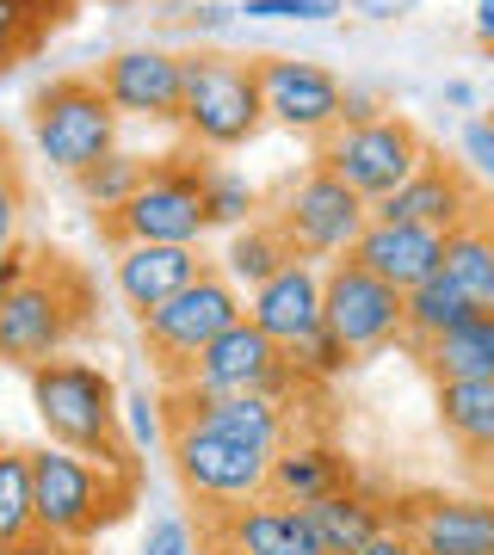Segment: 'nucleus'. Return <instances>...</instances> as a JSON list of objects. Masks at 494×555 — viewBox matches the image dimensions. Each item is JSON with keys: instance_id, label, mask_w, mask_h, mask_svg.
<instances>
[{"instance_id": "f257e3e1", "label": "nucleus", "mask_w": 494, "mask_h": 555, "mask_svg": "<svg viewBox=\"0 0 494 555\" xmlns=\"http://www.w3.org/2000/svg\"><path fill=\"white\" fill-rule=\"evenodd\" d=\"M31 408H38L50 444L75 456H93L118 476H137V451L124 438V396L118 383L105 377L87 358H56V364H38L31 371Z\"/></svg>"}, {"instance_id": "f03ea898", "label": "nucleus", "mask_w": 494, "mask_h": 555, "mask_svg": "<svg viewBox=\"0 0 494 555\" xmlns=\"http://www.w3.org/2000/svg\"><path fill=\"white\" fill-rule=\"evenodd\" d=\"M31 494H38V537L80 550L124 518V506L137 500V476H118L93 456L43 444L31 451Z\"/></svg>"}, {"instance_id": "7ed1b4c3", "label": "nucleus", "mask_w": 494, "mask_h": 555, "mask_svg": "<svg viewBox=\"0 0 494 555\" xmlns=\"http://www.w3.org/2000/svg\"><path fill=\"white\" fill-rule=\"evenodd\" d=\"M80 321H87V284H80V272L62 266V259H43V266H31L25 284H13L0 297V358L31 377L38 364L68 358V339H75Z\"/></svg>"}, {"instance_id": "20e7f679", "label": "nucleus", "mask_w": 494, "mask_h": 555, "mask_svg": "<svg viewBox=\"0 0 494 555\" xmlns=\"http://www.w3.org/2000/svg\"><path fill=\"white\" fill-rule=\"evenodd\" d=\"M266 130V100H259V68L254 56H223V50H198L186 56V100H179V137L223 155L241 149Z\"/></svg>"}, {"instance_id": "39448f33", "label": "nucleus", "mask_w": 494, "mask_h": 555, "mask_svg": "<svg viewBox=\"0 0 494 555\" xmlns=\"http://www.w3.org/2000/svg\"><path fill=\"white\" fill-rule=\"evenodd\" d=\"M124 118L112 112L99 75H56L50 87H38L31 100V142L56 173H87L93 160H105L118 149Z\"/></svg>"}, {"instance_id": "423d86ee", "label": "nucleus", "mask_w": 494, "mask_h": 555, "mask_svg": "<svg viewBox=\"0 0 494 555\" xmlns=\"http://www.w3.org/2000/svg\"><path fill=\"white\" fill-rule=\"evenodd\" d=\"M204 160L198 149H179V155H155L149 160V179L137 185V198L105 217V235L130 247V241H155V247H198L204 241Z\"/></svg>"}, {"instance_id": "0eeeda50", "label": "nucleus", "mask_w": 494, "mask_h": 555, "mask_svg": "<svg viewBox=\"0 0 494 555\" xmlns=\"http://www.w3.org/2000/svg\"><path fill=\"white\" fill-rule=\"evenodd\" d=\"M278 222V235L291 241L296 259H316V266H334L358 247L365 222H371V204L358 198L353 185H340L328 167H309L303 179H291L278 204L266 210Z\"/></svg>"}, {"instance_id": "6e6552de", "label": "nucleus", "mask_w": 494, "mask_h": 555, "mask_svg": "<svg viewBox=\"0 0 494 555\" xmlns=\"http://www.w3.org/2000/svg\"><path fill=\"white\" fill-rule=\"evenodd\" d=\"M167 463H174L179 488H186L204 513L248 506V500L266 494V476H273V456H259V451H248V444H236V438L211 433V426L192 420V414H174Z\"/></svg>"}, {"instance_id": "1a4fd4ad", "label": "nucleus", "mask_w": 494, "mask_h": 555, "mask_svg": "<svg viewBox=\"0 0 494 555\" xmlns=\"http://www.w3.org/2000/svg\"><path fill=\"white\" fill-rule=\"evenodd\" d=\"M433 155L427 137H420L408 118H377V124H340L328 130L316 149V167L340 179V185H353L365 204H383L395 185H408L420 173V160Z\"/></svg>"}, {"instance_id": "9d476101", "label": "nucleus", "mask_w": 494, "mask_h": 555, "mask_svg": "<svg viewBox=\"0 0 494 555\" xmlns=\"http://www.w3.org/2000/svg\"><path fill=\"white\" fill-rule=\"evenodd\" d=\"M179 396L198 401H223V396H273L291 408V389H303V377L291 371V358L278 339H266L254 321H236L223 339H211L204 352L186 364V377L167 383Z\"/></svg>"}, {"instance_id": "9b49d317", "label": "nucleus", "mask_w": 494, "mask_h": 555, "mask_svg": "<svg viewBox=\"0 0 494 555\" xmlns=\"http://www.w3.org/2000/svg\"><path fill=\"white\" fill-rule=\"evenodd\" d=\"M236 321H248V302L229 278L211 266L204 278H192L179 297H167L155 315H142V339H149V358H155L161 383H179L186 364H192L211 339H223Z\"/></svg>"}, {"instance_id": "f8f14e48", "label": "nucleus", "mask_w": 494, "mask_h": 555, "mask_svg": "<svg viewBox=\"0 0 494 555\" xmlns=\"http://www.w3.org/2000/svg\"><path fill=\"white\" fill-rule=\"evenodd\" d=\"M328 334L353 358H371L383 346H402V291L365 272L353 254L328 266Z\"/></svg>"}, {"instance_id": "ddd939ff", "label": "nucleus", "mask_w": 494, "mask_h": 555, "mask_svg": "<svg viewBox=\"0 0 494 555\" xmlns=\"http://www.w3.org/2000/svg\"><path fill=\"white\" fill-rule=\"evenodd\" d=\"M259 68V100H266V124L291 130V137H328L340 130V87L334 68H321L309 56H254Z\"/></svg>"}, {"instance_id": "4468645a", "label": "nucleus", "mask_w": 494, "mask_h": 555, "mask_svg": "<svg viewBox=\"0 0 494 555\" xmlns=\"http://www.w3.org/2000/svg\"><path fill=\"white\" fill-rule=\"evenodd\" d=\"M99 87L118 118L137 124H167L179 130V100H186V56L174 50H155V43H137V50H118V56L99 62Z\"/></svg>"}, {"instance_id": "2eb2a0df", "label": "nucleus", "mask_w": 494, "mask_h": 555, "mask_svg": "<svg viewBox=\"0 0 494 555\" xmlns=\"http://www.w3.org/2000/svg\"><path fill=\"white\" fill-rule=\"evenodd\" d=\"M390 525L420 543V555H494V494H408Z\"/></svg>"}, {"instance_id": "dca6fc26", "label": "nucleus", "mask_w": 494, "mask_h": 555, "mask_svg": "<svg viewBox=\"0 0 494 555\" xmlns=\"http://www.w3.org/2000/svg\"><path fill=\"white\" fill-rule=\"evenodd\" d=\"M248 321L266 339H278L284 352L303 346L309 334L328 327V266L316 259H291L278 278H266L254 297H248Z\"/></svg>"}, {"instance_id": "f3484780", "label": "nucleus", "mask_w": 494, "mask_h": 555, "mask_svg": "<svg viewBox=\"0 0 494 555\" xmlns=\"http://www.w3.org/2000/svg\"><path fill=\"white\" fill-rule=\"evenodd\" d=\"M377 222H420V229H439V235H452V229H464L470 217H482L476 210V185L464 167H452V160L427 155L420 160V173L408 179V185H395L383 204H371Z\"/></svg>"}, {"instance_id": "a211bd4d", "label": "nucleus", "mask_w": 494, "mask_h": 555, "mask_svg": "<svg viewBox=\"0 0 494 555\" xmlns=\"http://www.w3.org/2000/svg\"><path fill=\"white\" fill-rule=\"evenodd\" d=\"M204 272H211V259L198 254V247H155V241H130L112 259V284H118L124 309H137V321L155 315L161 302L179 297Z\"/></svg>"}, {"instance_id": "6ab92c4d", "label": "nucleus", "mask_w": 494, "mask_h": 555, "mask_svg": "<svg viewBox=\"0 0 494 555\" xmlns=\"http://www.w3.org/2000/svg\"><path fill=\"white\" fill-rule=\"evenodd\" d=\"M353 259L408 297L415 284L445 272V235H439V229H420V222H377L371 217L365 235H358V247H353Z\"/></svg>"}, {"instance_id": "aec40b11", "label": "nucleus", "mask_w": 494, "mask_h": 555, "mask_svg": "<svg viewBox=\"0 0 494 555\" xmlns=\"http://www.w3.org/2000/svg\"><path fill=\"white\" fill-rule=\"evenodd\" d=\"M204 531L241 543L248 555H328L316 525H309V513H303V506H284V500H273V494L248 500V506H229V513H211Z\"/></svg>"}, {"instance_id": "412c9836", "label": "nucleus", "mask_w": 494, "mask_h": 555, "mask_svg": "<svg viewBox=\"0 0 494 555\" xmlns=\"http://www.w3.org/2000/svg\"><path fill=\"white\" fill-rule=\"evenodd\" d=\"M167 414L204 420L211 433L236 438V444H248V451H259V456H278L284 444H291V408H284V401H273V396L198 401V396H179V389H167Z\"/></svg>"}, {"instance_id": "4be33fe9", "label": "nucleus", "mask_w": 494, "mask_h": 555, "mask_svg": "<svg viewBox=\"0 0 494 555\" xmlns=\"http://www.w3.org/2000/svg\"><path fill=\"white\" fill-rule=\"evenodd\" d=\"M353 488V463L346 451L321 444V438H296L273 456V476H266V494L284 500V506H316V500Z\"/></svg>"}, {"instance_id": "5701e85b", "label": "nucleus", "mask_w": 494, "mask_h": 555, "mask_svg": "<svg viewBox=\"0 0 494 555\" xmlns=\"http://www.w3.org/2000/svg\"><path fill=\"white\" fill-rule=\"evenodd\" d=\"M303 513H309V525H316L328 555H358L377 531H390V506L377 494H358V488H340V494L316 500V506H303Z\"/></svg>"}, {"instance_id": "b1692460", "label": "nucleus", "mask_w": 494, "mask_h": 555, "mask_svg": "<svg viewBox=\"0 0 494 555\" xmlns=\"http://www.w3.org/2000/svg\"><path fill=\"white\" fill-rule=\"evenodd\" d=\"M439 426L464 456L494 463V377L489 383H439Z\"/></svg>"}, {"instance_id": "393cba45", "label": "nucleus", "mask_w": 494, "mask_h": 555, "mask_svg": "<svg viewBox=\"0 0 494 555\" xmlns=\"http://www.w3.org/2000/svg\"><path fill=\"white\" fill-rule=\"evenodd\" d=\"M420 364L433 371V383H489L494 377V315L457 321L452 334H439Z\"/></svg>"}, {"instance_id": "a878e982", "label": "nucleus", "mask_w": 494, "mask_h": 555, "mask_svg": "<svg viewBox=\"0 0 494 555\" xmlns=\"http://www.w3.org/2000/svg\"><path fill=\"white\" fill-rule=\"evenodd\" d=\"M445 278L470 297L476 315H494V217H470L445 235Z\"/></svg>"}, {"instance_id": "bb28decb", "label": "nucleus", "mask_w": 494, "mask_h": 555, "mask_svg": "<svg viewBox=\"0 0 494 555\" xmlns=\"http://www.w3.org/2000/svg\"><path fill=\"white\" fill-rule=\"evenodd\" d=\"M291 259H296V254H291V241L278 235V222H273V217H254V222H241L236 235H229L217 272L229 278L236 291H248V297H254L259 284H266V278H278Z\"/></svg>"}, {"instance_id": "cd10ccee", "label": "nucleus", "mask_w": 494, "mask_h": 555, "mask_svg": "<svg viewBox=\"0 0 494 555\" xmlns=\"http://www.w3.org/2000/svg\"><path fill=\"white\" fill-rule=\"evenodd\" d=\"M470 315H476L470 297H464L445 272H433L427 284H415V291L402 297V346L420 358L439 334H452L457 321H470Z\"/></svg>"}, {"instance_id": "c85d7f7f", "label": "nucleus", "mask_w": 494, "mask_h": 555, "mask_svg": "<svg viewBox=\"0 0 494 555\" xmlns=\"http://www.w3.org/2000/svg\"><path fill=\"white\" fill-rule=\"evenodd\" d=\"M38 543V494H31V451H0V550Z\"/></svg>"}, {"instance_id": "c756f323", "label": "nucleus", "mask_w": 494, "mask_h": 555, "mask_svg": "<svg viewBox=\"0 0 494 555\" xmlns=\"http://www.w3.org/2000/svg\"><path fill=\"white\" fill-rule=\"evenodd\" d=\"M149 179V155H130V149H112L105 160H93L87 173H75L80 198L99 210V222L112 217V210H124V204L137 198V185Z\"/></svg>"}, {"instance_id": "7c9ffc66", "label": "nucleus", "mask_w": 494, "mask_h": 555, "mask_svg": "<svg viewBox=\"0 0 494 555\" xmlns=\"http://www.w3.org/2000/svg\"><path fill=\"white\" fill-rule=\"evenodd\" d=\"M198 185H204V222H211V229H229V235H236L241 222L259 217V192L248 185V173H229L217 160H204Z\"/></svg>"}, {"instance_id": "2f4dec72", "label": "nucleus", "mask_w": 494, "mask_h": 555, "mask_svg": "<svg viewBox=\"0 0 494 555\" xmlns=\"http://www.w3.org/2000/svg\"><path fill=\"white\" fill-rule=\"evenodd\" d=\"M124 438H130V451H155L174 438V414H167V396H149V389H130L124 396Z\"/></svg>"}, {"instance_id": "473e14b6", "label": "nucleus", "mask_w": 494, "mask_h": 555, "mask_svg": "<svg viewBox=\"0 0 494 555\" xmlns=\"http://www.w3.org/2000/svg\"><path fill=\"white\" fill-rule=\"evenodd\" d=\"M284 358H291V371L303 383H334V377H346V364H353V352H346L328 327H321V334H309L303 346H291Z\"/></svg>"}, {"instance_id": "72a5a7b5", "label": "nucleus", "mask_w": 494, "mask_h": 555, "mask_svg": "<svg viewBox=\"0 0 494 555\" xmlns=\"http://www.w3.org/2000/svg\"><path fill=\"white\" fill-rule=\"evenodd\" d=\"M241 20H266V25H328L346 13V0H241Z\"/></svg>"}, {"instance_id": "f704fd0d", "label": "nucleus", "mask_w": 494, "mask_h": 555, "mask_svg": "<svg viewBox=\"0 0 494 555\" xmlns=\"http://www.w3.org/2000/svg\"><path fill=\"white\" fill-rule=\"evenodd\" d=\"M38 31H31V13H25V0H0V75L7 68H20V56L38 50Z\"/></svg>"}, {"instance_id": "c9c22d12", "label": "nucleus", "mask_w": 494, "mask_h": 555, "mask_svg": "<svg viewBox=\"0 0 494 555\" xmlns=\"http://www.w3.org/2000/svg\"><path fill=\"white\" fill-rule=\"evenodd\" d=\"M20 222H25V179L13 167V155L0 160V254L20 247Z\"/></svg>"}, {"instance_id": "e433bc0d", "label": "nucleus", "mask_w": 494, "mask_h": 555, "mask_svg": "<svg viewBox=\"0 0 494 555\" xmlns=\"http://www.w3.org/2000/svg\"><path fill=\"white\" fill-rule=\"evenodd\" d=\"M137 555H198V537L179 513H155L149 531H142V550Z\"/></svg>"}, {"instance_id": "4c0bfd02", "label": "nucleus", "mask_w": 494, "mask_h": 555, "mask_svg": "<svg viewBox=\"0 0 494 555\" xmlns=\"http://www.w3.org/2000/svg\"><path fill=\"white\" fill-rule=\"evenodd\" d=\"M464 160H470V173L494 179V118H470V124H464Z\"/></svg>"}, {"instance_id": "58836bf2", "label": "nucleus", "mask_w": 494, "mask_h": 555, "mask_svg": "<svg viewBox=\"0 0 494 555\" xmlns=\"http://www.w3.org/2000/svg\"><path fill=\"white\" fill-rule=\"evenodd\" d=\"M390 118V105L377 100L371 87H346V100H340V124H377Z\"/></svg>"}, {"instance_id": "ea45409f", "label": "nucleus", "mask_w": 494, "mask_h": 555, "mask_svg": "<svg viewBox=\"0 0 494 555\" xmlns=\"http://www.w3.org/2000/svg\"><path fill=\"white\" fill-rule=\"evenodd\" d=\"M25 13H31V31H38V38H50L56 25L75 20V0H25Z\"/></svg>"}, {"instance_id": "a19ab883", "label": "nucleus", "mask_w": 494, "mask_h": 555, "mask_svg": "<svg viewBox=\"0 0 494 555\" xmlns=\"http://www.w3.org/2000/svg\"><path fill=\"white\" fill-rule=\"evenodd\" d=\"M186 25H192V31H211V38H223V31L236 25V7H223V0H198L192 13H186Z\"/></svg>"}, {"instance_id": "79ce46f5", "label": "nucleus", "mask_w": 494, "mask_h": 555, "mask_svg": "<svg viewBox=\"0 0 494 555\" xmlns=\"http://www.w3.org/2000/svg\"><path fill=\"white\" fill-rule=\"evenodd\" d=\"M358 20H377V25H390V20H408V13H420V0H346Z\"/></svg>"}, {"instance_id": "37998d69", "label": "nucleus", "mask_w": 494, "mask_h": 555, "mask_svg": "<svg viewBox=\"0 0 494 555\" xmlns=\"http://www.w3.org/2000/svg\"><path fill=\"white\" fill-rule=\"evenodd\" d=\"M358 555H420V543H415L408 531H402V525H390V531H377Z\"/></svg>"}, {"instance_id": "c03bdc74", "label": "nucleus", "mask_w": 494, "mask_h": 555, "mask_svg": "<svg viewBox=\"0 0 494 555\" xmlns=\"http://www.w3.org/2000/svg\"><path fill=\"white\" fill-rule=\"evenodd\" d=\"M31 266H38V259L20 254V247H13V254H0V297H7L13 284H25V278H31Z\"/></svg>"}, {"instance_id": "a18cd8bd", "label": "nucleus", "mask_w": 494, "mask_h": 555, "mask_svg": "<svg viewBox=\"0 0 494 555\" xmlns=\"http://www.w3.org/2000/svg\"><path fill=\"white\" fill-rule=\"evenodd\" d=\"M470 25H476V38H482V50H494V0H476Z\"/></svg>"}, {"instance_id": "49530a36", "label": "nucleus", "mask_w": 494, "mask_h": 555, "mask_svg": "<svg viewBox=\"0 0 494 555\" xmlns=\"http://www.w3.org/2000/svg\"><path fill=\"white\" fill-rule=\"evenodd\" d=\"M445 105L470 112V105H476V87H470V80H445Z\"/></svg>"}, {"instance_id": "de8ad7c7", "label": "nucleus", "mask_w": 494, "mask_h": 555, "mask_svg": "<svg viewBox=\"0 0 494 555\" xmlns=\"http://www.w3.org/2000/svg\"><path fill=\"white\" fill-rule=\"evenodd\" d=\"M204 555H248V550L229 543V537H217V531H204Z\"/></svg>"}, {"instance_id": "09e8293b", "label": "nucleus", "mask_w": 494, "mask_h": 555, "mask_svg": "<svg viewBox=\"0 0 494 555\" xmlns=\"http://www.w3.org/2000/svg\"><path fill=\"white\" fill-rule=\"evenodd\" d=\"M31 555H80L75 543H50V537H38V543H31Z\"/></svg>"}, {"instance_id": "8fccbe9b", "label": "nucleus", "mask_w": 494, "mask_h": 555, "mask_svg": "<svg viewBox=\"0 0 494 555\" xmlns=\"http://www.w3.org/2000/svg\"><path fill=\"white\" fill-rule=\"evenodd\" d=\"M0 555H31V543H25V550H0Z\"/></svg>"}, {"instance_id": "3c124183", "label": "nucleus", "mask_w": 494, "mask_h": 555, "mask_svg": "<svg viewBox=\"0 0 494 555\" xmlns=\"http://www.w3.org/2000/svg\"><path fill=\"white\" fill-rule=\"evenodd\" d=\"M0 160H7V142H0Z\"/></svg>"}, {"instance_id": "603ef678", "label": "nucleus", "mask_w": 494, "mask_h": 555, "mask_svg": "<svg viewBox=\"0 0 494 555\" xmlns=\"http://www.w3.org/2000/svg\"><path fill=\"white\" fill-rule=\"evenodd\" d=\"M0 451H7V444H0Z\"/></svg>"}]
</instances>
